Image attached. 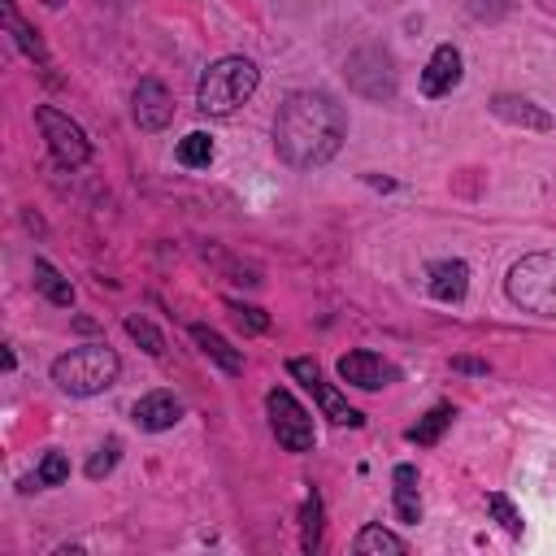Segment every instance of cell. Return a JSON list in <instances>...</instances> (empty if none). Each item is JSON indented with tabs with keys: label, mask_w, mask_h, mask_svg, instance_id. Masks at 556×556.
I'll use <instances>...</instances> for the list:
<instances>
[{
	"label": "cell",
	"mask_w": 556,
	"mask_h": 556,
	"mask_svg": "<svg viewBox=\"0 0 556 556\" xmlns=\"http://www.w3.org/2000/svg\"><path fill=\"white\" fill-rule=\"evenodd\" d=\"M178 165H187V169H200V165H208L213 161V139L204 135V130H191V135H182L178 139Z\"/></svg>",
	"instance_id": "obj_20"
},
{
	"label": "cell",
	"mask_w": 556,
	"mask_h": 556,
	"mask_svg": "<svg viewBox=\"0 0 556 556\" xmlns=\"http://www.w3.org/2000/svg\"><path fill=\"white\" fill-rule=\"evenodd\" d=\"M486 508L495 513V521H500V526H504L508 534H521V513H517V508L508 504V495H500V491H491V495H486Z\"/></svg>",
	"instance_id": "obj_24"
},
{
	"label": "cell",
	"mask_w": 556,
	"mask_h": 556,
	"mask_svg": "<svg viewBox=\"0 0 556 556\" xmlns=\"http://www.w3.org/2000/svg\"><path fill=\"white\" fill-rule=\"evenodd\" d=\"M230 313H235V321H239L243 330H252V334H261V330L269 326V317H265L261 308H243V304H230Z\"/></svg>",
	"instance_id": "obj_25"
},
{
	"label": "cell",
	"mask_w": 556,
	"mask_h": 556,
	"mask_svg": "<svg viewBox=\"0 0 556 556\" xmlns=\"http://www.w3.org/2000/svg\"><path fill=\"white\" fill-rule=\"evenodd\" d=\"M456 413H452V404H434L413 430H408V443H417V447H430V443H439V434H443V426L452 421Z\"/></svg>",
	"instance_id": "obj_19"
},
{
	"label": "cell",
	"mask_w": 556,
	"mask_h": 556,
	"mask_svg": "<svg viewBox=\"0 0 556 556\" xmlns=\"http://www.w3.org/2000/svg\"><path fill=\"white\" fill-rule=\"evenodd\" d=\"M265 408H269V430H274V439H278L287 452H313V443H317L313 417L304 413V404H300L291 391L274 387V391L265 395Z\"/></svg>",
	"instance_id": "obj_5"
},
{
	"label": "cell",
	"mask_w": 556,
	"mask_h": 556,
	"mask_svg": "<svg viewBox=\"0 0 556 556\" xmlns=\"http://www.w3.org/2000/svg\"><path fill=\"white\" fill-rule=\"evenodd\" d=\"M0 13H4V26L13 30V39H17V48L30 56V61H39L43 70H48V48H43V39L35 35V26H26L22 17H17V9H13V0H0Z\"/></svg>",
	"instance_id": "obj_14"
},
{
	"label": "cell",
	"mask_w": 556,
	"mask_h": 556,
	"mask_svg": "<svg viewBox=\"0 0 556 556\" xmlns=\"http://www.w3.org/2000/svg\"><path fill=\"white\" fill-rule=\"evenodd\" d=\"M117 452H122V439H104V443L96 447V456L87 460V478H104V473L117 465Z\"/></svg>",
	"instance_id": "obj_23"
},
{
	"label": "cell",
	"mask_w": 556,
	"mask_h": 556,
	"mask_svg": "<svg viewBox=\"0 0 556 556\" xmlns=\"http://www.w3.org/2000/svg\"><path fill=\"white\" fill-rule=\"evenodd\" d=\"M339 378L343 382H352V387H361V391H378V387H391L400 374H395V365H387L378 352H365V348H356V352H348V356H339Z\"/></svg>",
	"instance_id": "obj_7"
},
{
	"label": "cell",
	"mask_w": 556,
	"mask_h": 556,
	"mask_svg": "<svg viewBox=\"0 0 556 556\" xmlns=\"http://www.w3.org/2000/svg\"><path fill=\"white\" fill-rule=\"evenodd\" d=\"M508 300L534 317H556V252H530L508 269Z\"/></svg>",
	"instance_id": "obj_4"
},
{
	"label": "cell",
	"mask_w": 556,
	"mask_h": 556,
	"mask_svg": "<svg viewBox=\"0 0 556 556\" xmlns=\"http://www.w3.org/2000/svg\"><path fill=\"white\" fill-rule=\"evenodd\" d=\"M317 495H308V504H304V547H317V539H321V526H317Z\"/></svg>",
	"instance_id": "obj_26"
},
{
	"label": "cell",
	"mask_w": 556,
	"mask_h": 556,
	"mask_svg": "<svg viewBox=\"0 0 556 556\" xmlns=\"http://www.w3.org/2000/svg\"><path fill=\"white\" fill-rule=\"evenodd\" d=\"M126 334H130L135 343H143L148 356H161V352H165V339H161V330H156L148 317H126Z\"/></svg>",
	"instance_id": "obj_21"
},
{
	"label": "cell",
	"mask_w": 556,
	"mask_h": 556,
	"mask_svg": "<svg viewBox=\"0 0 556 556\" xmlns=\"http://www.w3.org/2000/svg\"><path fill=\"white\" fill-rule=\"evenodd\" d=\"M308 391L317 395L321 413H326L334 426H365V417H361V413H356V408H352V404H348V400H343L326 378H313V382H308Z\"/></svg>",
	"instance_id": "obj_12"
},
{
	"label": "cell",
	"mask_w": 556,
	"mask_h": 556,
	"mask_svg": "<svg viewBox=\"0 0 556 556\" xmlns=\"http://www.w3.org/2000/svg\"><path fill=\"white\" fill-rule=\"evenodd\" d=\"M191 339H195V343H200V352H204V356H213L226 374H243V352H235L217 330H208V326H191Z\"/></svg>",
	"instance_id": "obj_13"
},
{
	"label": "cell",
	"mask_w": 556,
	"mask_h": 556,
	"mask_svg": "<svg viewBox=\"0 0 556 556\" xmlns=\"http://www.w3.org/2000/svg\"><path fill=\"white\" fill-rule=\"evenodd\" d=\"M117 352L104 348V343H83V348H70L65 356L52 361V382L65 391V395H100L117 382Z\"/></svg>",
	"instance_id": "obj_3"
},
{
	"label": "cell",
	"mask_w": 556,
	"mask_h": 556,
	"mask_svg": "<svg viewBox=\"0 0 556 556\" xmlns=\"http://www.w3.org/2000/svg\"><path fill=\"white\" fill-rule=\"evenodd\" d=\"M348 135V113L326 91H291L274 113V152L291 169L326 165Z\"/></svg>",
	"instance_id": "obj_1"
},
{
	"label": "cell",
	"mask_w": 556,
	"mask_h": 556,
	"mask_svg": "<svg viewBox=\"0 0 556 556\" xmlns=\"http://www.w3.org/2000/svg\"><path fill=\"white\" fill-rule=\"evenodd\" d=\"M395 513H400V521H421L417 469L413 465H395Z\"/></svg>",
	"instance_id": "obj_17"
},
{
	"label": "cell",
	"mask_w": 556,
	"mask_h": 556,
	"mask_svg": "<svg viewBox=\"0 0 556 556\" xmlns=\"http://www.w3.org/2000/svg\"><path fill=\"white\" fill-rule=\"evenodd\" d=\"M169 117H174V100H169L165 83L143 78L135 87V122H139V130H165Z\"/></svg>",
	"instance_id": "obj_8"
},
{
	"label": "cell",
	"mask_w": 556,
	"mask_h": 556,
	"mask_svg": "<svg viewBox=\"0 0 556 556\" xmlns=\"http://www.w3.org/2000/svg\"><path fill=\"white\" fill-rule=\"evenodd\" d=\"M35 122H39V130H43V139H48V152H52V161H56V165H65V169H78V165L91 156V143H87L83 126H78V122H70L61 109H52V104H39V109H35Z\"/></svg>",
	"instance_id": "obj_6"
},
{
	"label": "cell",
	"mask_w": 556,
	"mask_h": 556,
	"mask_svg": "<svg viewBox=\"0 0 556 556\" xmlns=\"http://www.w3.org/2000/svg\"><path fill=\"white\" fill-rule=\"evenodd\" d=\"M352 552H361V556H382V552H391V556H404V552H408V543H404L400 534L382 530V526H365V530L352 539Z\"/></svg>",
	"instance_id": "obj_18"
},
{
	"label": "cell",
	"mask_w": 556,
	"mask_h": 556,
	"mask_svg": "<svg viewBox=\"0 0 556 556\" xmlns=\"http://www.w3.org/2000/svg\"><path fill=\"white\" fill-rule=\"evenodd\" d=\"M43 4H52V9H56V4H65V0H43Z\"/></svg>",
	"instance_id": "obj_27"
},
{
	"label": "cell",
	"mask_w": 556,
	"mask_h": 556,
	"mask_svg": "<svg viewBox=\"0 0 556 556\" xmlns=\"http://www.w3.org/2000/svg\"><path fill=\"white\" fill-rule=\"evenodd\" d=\"M256 83H261V74H256V65H252L248 56H222V61H213V65L200 74L195 104H200V113H208V117H230L239 104L252 100Z\"/></svg>",
	"instance_id": "obj_2"
},
{
	"label": "cell",
	"mask_w": 556,
	"mask_h": 556,
	"mask_svg": "<svg viewBox=\"0 0 556 556\" xmlns=\"http://www.w3.org/2000/svg\"><path fill=\"white\" fill-rule=\"evenodd\" d=\"M491 109H495L500 117H508V122L530 126V130H547V126H552V117H547L543 109H534L530 100H517V96H495V100H491Z\"/></svg>",
	"instance_id": "obj_16"
},
{
	"label": "cell",
	"mask_w": 556,
	"mask_h": 556,
	"mask_svg": "<svg viewBox=\"0 0 556 556\" xmlns=\"http://www.w3.org/2000/svg\"><path fill=\"white\" fill-rule=\"evenodd\" d=\"M30 274H35V291H39L43 300H52V304H61V308H70V304H74V287H70V278H61L43 256H35Z\"/></svg>",
	"instance_id": "obj_15"
},
{
	"label": "cell",
	"mask_w": 556,
	"mask_h": 556,
	"mask_svg": "<svg viewBox=\"0 0 556 556\" xmlns=\"http://www.w3.org/2000/svg\"><path fill=\"white\" fill-rule=\"evenodd\" d=\"M178 417H182V404H178V395H169V391H148V395L135 404L139 430H152V434L178 426Z\"/></svg>",
	"instance_id": "obj_10"
},
{
	"label": "cell",
	"mask_w": 556,
	"mask_h": 556,
	"mask_svg": "<svg viewBox=\"0 0 556 556\" xmlns=\"http://www.w3.org/2000/svg\"><path fill=\"white\" fill-rule=\"evenodd\" d=\"M456 83H460V52H456L452 43H439L434 56H430L426 70H421V91L434 100V96H447Z\"/></svg>",
	"instance_id": "obj_9"
},
{
	"label": "cell",
	"mask_w": 556,
	"mask_h": 556,
	"mask_svg": "<svg viewBox=\"0 0 556 556\" xmlns=\"http://www.w3.org/2000/svg\"><path fill=\"white\" fill-rule=\"evenodd\" d=\"M39 486H61L65 478H70V460H65V452H43V460H39Z\"/></svg>",
	"instance_id": "obj_22"
},
{
	"label": "cell",
	"mask_w": 556,
	"mask_h": 556,
	"mask_svg": "<svg viewBox=\"0 0 556 556\" xmlns=\"http://www.w3.org/2000/svg\"><path fill=\"white\" fill-rule=\"evenodd\" d=\"M469 291V265L465 261H434L430 265V295L439 304H460Z\"/></svg>",
	"instance_id": "obj_11"
}]
</instances>
